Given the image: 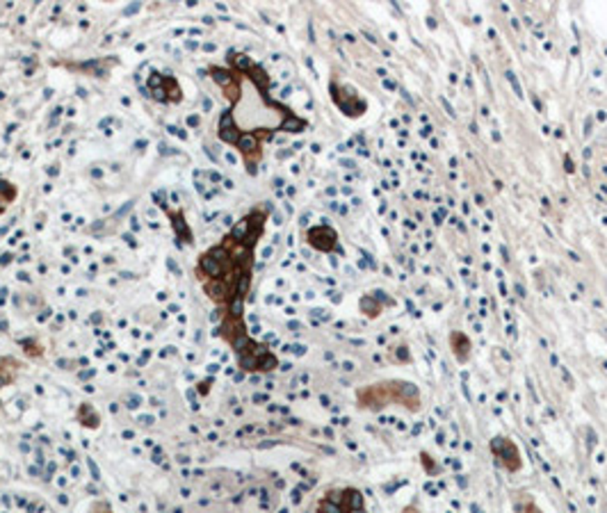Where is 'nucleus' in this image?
Wrapping results in <instances>:
<instances>
[{"label":"nucleus","mask_w":607,"mask_h":513,"mask_svg":"<svg viewBox=\"0 0 607 513\" xmlns=\"http://www.w3.org/2000/svg\"><path fill=\"white\" fill-rule=\"evenodd\" d=\"M265 220V211H252L244 215L235 229L220 240V244L201 253L194 270L204 294L220 311L217 333L235 351L244 372H272L279 368L276 356L258 345L244 327V301L252 288L254 258Z\"/></svg>","instance_id":"1"},{"label":"nucleus","mask_w":607,"mask_h":513,"mask_svg":"<svg viewBox=\"0 0 607 513\" xmlns=\"http://www.w3.org/2000/svg\"><path fill=\"white\" fill-rule=\"evenodd\" d=\"M211 75L231 108L222 113L217 135L243 153L249 173H256L263 158V142L276 131L302 133L306 122L284 103L270 96L265 69L254 64L243 53H229V66H211Z\"/></svg>","instance_id":"2"},{"label":"nucleus","mask_w":607,"mask_h":513,"mask_svg":"<svg viewBox=\"0 0 607 513\" xmlns=\"http://www.w3.org/2000/svg\"><path fill=\"white\" fill-rule=\"evenodd\" d=\"M356 404L365 410H382L388 404H397L416 413V410H421V390L413 383L400 381V379L379 381L373 386L359 388L356 390Z\"/></svg>","instance_id":"3"},{"label":"nucleus","mask_w":607,"mask_h":513,"mask_svg":"<svg viewBox=\"0 0 607 513\" xmlns=\"http://www.w3.org/2000/svg\"><path fill=\"white\" fill-rule=\"evenodd\" d=\"M315 513H368L363 493L354 486L329 488L315 502Z\"/></svg>","instance_id":"4"},{"label":"nucleus","mask_w":607,"mask_h":513,"mask_svg":"<svg viewBox=\"0 0 607 513\" xmlns=\"http://www.w3.org/2000/svg\"><path fill=\"white\" fill-rule=\"evenodd\" d=\"M491 452H493L495 461L504 468L507 472H519L523 468V459H521V449L514 440L498 436L491 440Z\"/></svg>","instance_id":"5"},{"label":"nucleus","mask_w":607,"mask_h":513,"mask_svg":"<svg viewBox=\"0 0 607 513\" xmlns=\"http://www.w3.org/2000/svg\"><path fill=\"white\" fill-rule=\"evenodd\" d=\"M149 92L155 101H163V103L181 101V87H178L176 78H172V75L151 74Z\"/></svg>","instance_id":"6"},{"label":"nucleus","mask_w":607,"mask_h":513,"mask_svg":"<svg viewBox=\"0 0 607 513\" xmlns=\"http://www.w3.org/2000/svg\"><path fill=\"white\" fill-rule=\"evenodd\" d=\"M306 238H309L311 247H315L318 252H327L329 253V252H333V249H336V244H338L336 231L329 229V226H315V229L309 231V235H306Z\"/></svg>","instance_id":"7"},{"label":"nucleus","mask_w":607,"mask_h":513,"mask_svg":"<svg viewBox=\"0 0 607 513\" xmlns=\"http://www.w3.org/2000/svg\"><path fill=\"white\" fill-rule=\"evenodd\" d=\"M24 368L25 365L21 363V360H16L15 356H0V390L12 386Z\"/></svg>","instance_id":"8"},{"label":"nucleus","mask_w":607,"mask_h":513,"mask_svg":"<svg viewBox=\"0 0 607 513\" xmlns=\"http://www.w3.org/2000/svg\"><path fill=\"white\" fill-rule=\"evenodd\" d=\"M450 350H453L454 359H457L459 363H466V360L471 359V340H468L466 333L462 331L450 333Z\"/></svg>","instance_id":"9"},{"label":"nucleus","mask_w":607,"mask_h":513,"mask_svg":"<svg viewBox=\"0 0 607 513\" xmlns=\"http://www.w3.org/2000/svg\"><path fill=\"white\" fill-rule=\"evenodd\" d=\"M167 215H169V220H172V226H174V231H176L178 240H183L185 244L194 242V235H192L190 226H187L183 211H167Z\"/></svg>","instance_id":"10"},{"label":"nucleus","mask_w":607,"mask_h":513,"mask_svg":"<svg viewBox=\"0 0 607 513\" xmlns=\"http://www.w3.org/2000/svg\"><path fill=\"white\" fill-rule=\"evenodd\" d=\"M75 420H78L85 429H98V427H101V416H98L92 404H80L78 413H75Z\"/></svg>","instance_id":"11"},{"label":"nucleus","mask_w":607,"mask_h":513,"mask_svg":"<svg viewBox=\"0 0 607 513\" xmlns=\"http://www.w3.org/2000/svg\"><path fill=\"white\" fill-rule=\"evenodd\" d=\"M16 194H19L16 185H12V183L5 181V178H0V215L10 208L12 201L16 199Z\"/></svg>","instance_id":"12"},{"label":"nucleus","mask_w":607,"mask_h":513,"mask_svg":"<svg viewBox=\"0 0 607 513\" xmlns=\"http://www.w3.org/2000/svg\"><path fill=\"white\" fill-rule=\"evenodd\" d=\"M514 511L516 513H542L539 504L534 502L530 495H521L519 499H514Z\"/></svg>","instance_id":"13"},{"label":"nucleus","mask_w":607,"mask_h":513,"mask_svg":"<svg viewBox=\"0 0 607 513\" xmlns=\"http://www.w3.org/2000/svg\"><path fill=\"white\" fill-rule=\"evenodd\" d=\"M87 513H114V508L108 499H94V502L89 504Z\"/></svg>","instance_id":"14"},{"label":"nucleus","mask_w":607,"mask_h":513,"mask_svg":"<svg viewBox=\"0 0 607 513\" xmlns=\"http://www.w3.org/2000/svg\"><path fill=\"white\" fill-rule=\"evenodd\" d=\"M402 513H421V511H418V507H416V504H412V507H407V508H404V511H402Z\"/></svg>","instance_id":"15"}]
</instances>
